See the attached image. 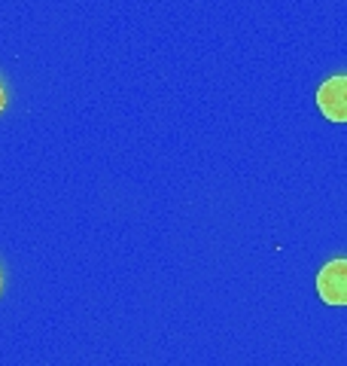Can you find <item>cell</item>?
Listing matches in <instances>:
<instances>
[{"label": "cell", "mask_w": 347, "mask_h": 366, "mask_svg": "<svg viewBox=\"0 0 347 366\" xmlns=\"http://www.w3.org/2000/svg\"><path fill=\"white\" fill-rule=\"evenodd\" d=\"M317 293L326 305H347V259H332L317 274Z\"/></svg>", "instance_id": "obj_1"}, {"label": "cell", "mask_w": 347, "mask_h": 366, "mask_svg": "<svg viewBox=\"0 0 347 366\" xmlns=\"http://www.w3.org/2000/svg\"><path fill=\"white\" fill-rule=\"evenodd\" d=\"M317 107L329 122H347V76H332L320 86Z\"/></svg>", "instance_id": "obj_2"}, {"label": "cell", "mask_w": 347, "mask_h": 366, "mask_svg": "<svg viewBox=\"0 0 347 366\" xmlns=\"http://www.w3.org/2000/svg\"><path fill=\"white\" fill-rule=\"evenodd\" d=\"M4 104H6V95H4V86H0V110H4Z\"/></svg>", "instance_id": "obj_3"}, {"label": "cell", "mask_w": 347, "mask_h": 366, "mask_svg": "<svg viewBox=\"0 0 347 366\" xmlns=\"http://www.w3.org/2000/svg\"><path fill=\"white\" fill-rule=\"evenodd\" d=\"M0 287H4V278H0Z\"/></svg>", "instance_id": "obj_4"}]
</instances>
